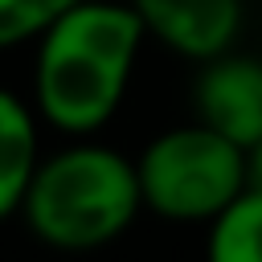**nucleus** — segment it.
Instances as JSON below:
<instances>
[{
	"label": "nucleus",
	"mask_w": 262,
	"mask_h": 262,
	"mask_svg": "<svg viewBox=\"0 0 262 262\" xmlns=\"http://www.w3.org/2000/svg\"><path fill=\"white\" fill-rule=\"evenodd\" d=\"M147 29L127 0H78L33 45L29 102L61 139L102 135L127 102Z\"/></svg>",
	"instance_id": "f257e3e1"
},
{
	"label": "nucleus",
	"mask_w": 262,
	"mask_h": 262,
	"mask_svg": "<svg viewBox=\"0 0 262 262\" xmlns=\"http://www.w3.org/2000/svg\"><path fill=\"white\" fill-rule=\"evenodd\" d=\"M143 213L135 156L102 143L98 135L61 139L37 160L20 201L29 237L61 254H90L115 246Z\"/></svg>",
	"instance_id": "f03ea898"
},
{
	"label": "nucleus",
	"mask_w": 262,
	"mask_h": 262,
	"mask_svg": "<svg viewBox=\"0 0 262 262\" xmlns=\"http://www.w3.org/2000/svg\"><path fill=\"white\" fill-rule=\"evenodd\" d=\"M143 213L172 225H209L246 184V147L201 119L160 127L135 151Z\"/></svg>",
	"instance_id": "7ed1b4c3"
},
{
	"label": "nucleus",
	"mask_w": 262,
	"mask_h": 262,
	"mask_svg": "<svg viewBox=\"0 0 262 262\" xmlns=\"http://www.w3.org/2000/svg\"><path fill=\"white\" fill-rule=\"evenodd\" d=\"M147 41L168 49L172 57L201 66L225 49H237V37L246 29V0H127Z\"/></svg>",
	"instance_id": "20e7f679"
},
{
	"label": "nucleus",
	"mask_w": 262,
	"mask_h": 262,
	"mask_svg": "<svg viewBox=\"0 0 262 262\" xmlns=\"http://www.w3.org/2000/svg\"><path fill=\"white\" fill-rule=\"evenodd\" d=\"M192 119L209 123L237 147L262 139V57L225 49L196 66Z\"/></svg>",
	"instance_id": "39448f33"
},
{
	"label": "nucleus",
	"mask_w": 262,
	"mask_h": 262,
	"mask_svg": "<svg viewBox=\"0 0 262 262\" xmlns=\"http://www.w3.org/2000/svg\"><path fill=\"white\" fill-rule=\"evenodd\" d=\"M41 115L33 111L29 94L0 82V225L20 213L25 188L37 172L41 147Z\"/></svg>",
	"instance_id": "423d86ee"
},
{
	"label": "nucleus",
	"mask_w": 262,
	"mask_h": 262,
	"mask_svg": "<svg viewBox=\"0 0 262 262\" xmlns=\"http://www.w3.org/2000/svg\"><path fill=\"white\" fill-rule=\"evenodd\" d=\"M209 262H262V184H246L209 225Z\"/></svg>",
	"instance_id": "0eeeda50"
},
{
	"label": "nucleus",
	"mask_w": 262,
	"mask_h": 262,
	"mask_svg": "<svg viewBox=\"0 0 262 262\" xmlns=\"http://www.w3.org/2000/svg\"><path fill=\"white\" fill-rule=\"evenodd\" d=\"M70 4L78 0H0V53L33 49Z\"/></svg>",
	"instance_id": "6e6552de"
},
{
	"label": "nucleus",
	"mask_w": 262,
	"mask_h": 262,
	"mask_svg": "<svg viewBox=\"0 0 262 262\" xmlns=\"http://www.w3.org/2000/svg\"><path fill=\"white\" fill-rule=\"evenodd\" d=\"M246 172H250V184H262V139L246 147Z\"/></svg>",
	"instance_id": "1a4fd4ad"
}]
</instances>
